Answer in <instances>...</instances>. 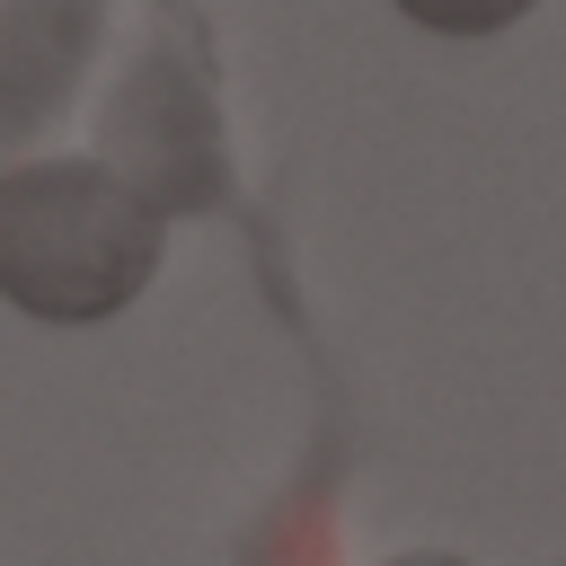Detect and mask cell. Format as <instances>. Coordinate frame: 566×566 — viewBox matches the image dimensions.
<instances>
[{
	"label": "cell",
	"mask_w": 566,
	"mask_h": 566,
	"mask_svg": "<svg viewBox=\"0 0 566 566\" xmlns=\"http://www.w3.org/2000/svg\"><path fill=\"white\" fill-rule=\"evenodd\" d=\"M106 0H9L0 9V133L27 142L80 80Z\"/></svg>",
	"instance_id": "3957f363"
},
{
	"label": "cell",
	"mask_w": 566,
	"mask_h": 566,
	"mask_svg": "<svg viewBox=\"0 0 566 566\" xmlns=\"http://www.w3.org/2000/svg\"><path fill=\"white\" fill-rule=\"evenodd\" d=\"M106 168L142 186L159 212H212L221 203V106L203 80V53L186 35H159L133 53V71L106 97Z\"/></svg>",
	"instance_id": "7a4b0ae2"
},
{
	"label": "cell",
	"mask_w": 566,
	"mask_h": 566,
	"mask_svg": "<svg viewBox=\"0 0 566 566\" xmlns=\"http://www.w3.org/2000/svg\"><path fill=\"white\" fill-rule=\"evenodd\" d=\"M168 212L106 159H27L0 177V292L27 318H106L159 265Z\"/></svg>",
	"instance_id": "6da1fadb"
},
{
	"label": "cell",
	"mask_w": 566,
	"mask_h": 566,
	"mask_svg": "<svg viewBox=\"0 0 566 566\" xmlns=\"http://www.w3.org/2000/svg\"><path fill=\"white\" fill-rule=\"evenodd\" d=\"M416 27H433V35H495V27H513L531 0H398Z\"/></svg>",
	"instance_id": "277c9868"
}]
</instances>
